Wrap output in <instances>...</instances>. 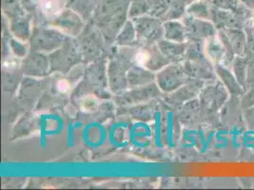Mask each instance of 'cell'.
<instances>
[{"label":"cell","mask_w":254,"mask_h":190,"mask_svg":"<svg viewBox=\"0 0 254 190\" xmlns=\"http://www.w3.org/2000/svg\"><path fill=\"white\" fill-rule=\"evenodd\" d=\"M40 9L48 16L55 15L61 11V1L60 0H40Z\"/></svg>","instance_id":"6da1fadb"},{"label":"cell","mask_w":254,"mask_h":190,"mask_svg":"<svg viewBox=\"0 0 254 190\" xmlns=\"http://www.w3.org/2000/svg\"><path fill=\"white\" fill-rule=\"evenodd\" d=\"M229 41H230V46L233 48V50L235 53H239V54L244 53L245 37H244L242 32H237V31L231 32Z\"/></svg>","instance_id":"7a4b0ae2"},{"label":"cell","mask_w":254,"mask_h":190,"mask_svg":"<svg viewBox=\"0 0 254 190\" xmlns=\"http://www.w3.org/2000/svg\"><path fill=\"white\" fill-rule=\"evenodd\" d=\"M223 53H224V49H223L222 44H220L219 41L212 40V42L209 44L208 54L213 61H217L223 58Z\"/></svg>","instance_id":"3957f363"},{"label":"cell","mask_w":254,"mask_h":190,"mask_svg":"<svg viewBox=\"0 0 254 190\" xmlns=\"http://www.w3.org/2000/svg\"><path fill=\"white\" fill-rule=\"evenodd\" d=\"M81 106L84 111L92 112V111H95V109L98 106V101L93 96H87L82 101Z\"/></svg>","instance_id":"277c9868"},{"label":"cell","mask_w":254,"mask_h":190,"mask_svg":"<svg viewBox=\"0 0 254 190\" xmlns=\"http://www.w3.org/2000/svg\"><path fill=\"white\" fill-rule=\"evenodd\" d=\"M234 72H235V76L236 79H238L239 83L243 84L245 81V76H246V66H245V62L241 59L236 60V63L234 66Z\"/></svg>","instance_id":"5b68a950"},{"label":"cell","mask_w":254,"mask_h":190,"mask_svg":"<svg viewBox=\"0 0 254 190\" xmlns=\"http://www.w3.org/2000/svg\"><path fill=\"white\" fill-rule=\"evenodd\" d=\"M149 60V54L145 52H140L137 54L136 56V61L137 63L143 66L144 64L147 63Z\"/></svg>","instance_id":"8992f818"},{"label":"cell","mask_w":254,"mask_h":190,"mask_svg":"<svg viewBox=\"0 0 254 190\" xmlns=\"http://www.w3.org/2000/svg\"><path fill=\"white\" fill-rule=\"evenodd\" d=\"M57 88L61 93H66V92H68L70 86L66 80H60L57 84Z\"/></svg>","instance_id":"52a82bcc"},{"label":"cell","mask_w":254,"mask_h":190,"mask_svg":"<svg viewBox=\"0 0 254 190\" xmlns=\"http://www.w3.org/2000/svg\"><path fill=\"white\" fill-rule=\"evenodd\" d=\"M242 4L245 6H247L248 8L251 9H254V0H239Z\"/></svg>","instance_id":"ba28073f"},{"label":"cell","mask_w":254,"mask_h":190,"mask_svg":"<svg viewBox=\"0 0 254 190\" xmlns=\"http://www.w3.org/2000/svg\"><path fill=\"white\" fill-rule=\"evenodd\" d=\"M252 20H253V24H254V14H253V19H252Z\"/></svg>","instance_id":"9c48e42d"}]
</instances>
